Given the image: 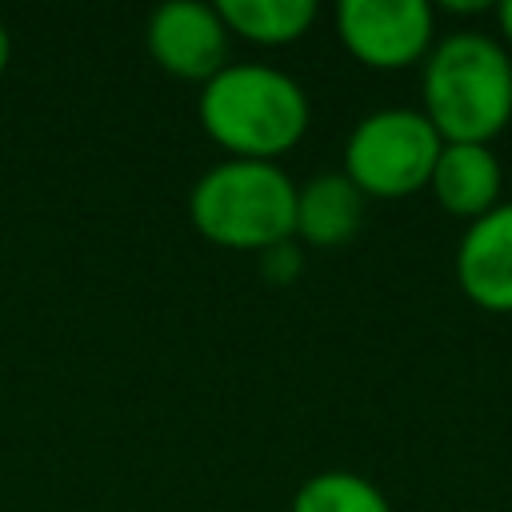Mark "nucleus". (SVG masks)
Instances as JSON below:
<instances>
[{
    "instance_id": "7ed1b4c3",
    "label": "nucleus",
    "mask_w": 512,
    "mask_h": 512,
    "mask_svg": "<svg viewBox=\"0 0 512 512\" xmlns=\"http://www.w3.org/2000/svg\"><path fill=\"white\" fill-rule=\"evenodd\" d=\"M196 232L232 252L296 240V180L268 160H220L188 192Z\"/></svg>"
},
{
    "instance_id": "f8f14e48",
    "label": "nucleus",
    "mask_w": 512,
    "mask_h": 512,
    "mask_svg": "<svg viewBox=\"0 0 512 512\" xmlns=\"http://www.w3.org/2000/svg\"><path fill=\"white\" fill-rule=\"evenodd\" d=\"M300 268H304V248H300V240H284V244H272V248L260 252V272H264L272 284L296 280Z\"/></svg>"
},
{
    "instance_id": "423d86ee",
    "label": "nucleus",
    "mask_w": 512,
    "mask_h": 512,
    "mask_svg": "<svg viewBox=\"0 0 512 512\" xmlns=\"http://www.w3.org/2000/svg\"><path fill=\"white\" fill-rule=\"evenodd\" d=\"M228 28L216 4L204 0H168L148 12L144 48L152 64L176 80L208 84L220 68H228Z\"/></svg>"
},
{
    "instance_id": "39448f33",
    "label": "nucleus",
    "mask_w": 512,
    "mask_h": 512,
    "mask_svg": "<svg viewBox=\"0 0 512 512\" xmlns=\"http://www.w3.org/2000/svg\"><path fill=\"white\" fill-rule=\"evenodd\" d=\"M336 36L352 60L376 72L424 64L436 44V12L424 0H340Z\"/></svg>"
},
{
    "instance_id": "0eeeda50",
    "label": "nucleus",
    "mask_w": 512,
    "mask_h": 512,
    "mask_svg": "<svg viewBox=\"0 0 512 512\" xmlns=\"http://www.w3.org/2000/svg\"><path fill=\"white\" fill-rule=\"evenodd\" d=\"M456 284L484 312H512V200L472 220L456 244Z\"/></svg>"
},
{
    "instance_id": "ddd939ff",
    "label": "nucleus",
    "mask_w": 512,
    "mask_h": 512,
    "mask_svg": "<svg viewBox=\"0 0 512 512\" xmlns=\"http://www.w3.org/2000/svg\"><path fill=\"white\" fill-rule=\"evenodd\" d=\"M492 12H496V28H500V44H504V48H512V0H504V4H496Z\"/></svg>"
},
{
    "instance_id": "f03ea898",
    "label": "nucleus",
    "mask_w": 512,
    "mask_h": 512,
    "mask_svg": "<svg viewBox=\"0 0 512 512\" xmlns=\"http://www.w3.org/2000/svg\"><path fill=\"white\" fill-rule=\"evenodd\" d=\"M196 116L204 136L228 152V160H268L288 156L308 124L312 104L296 76L272 64H228L208 84H200Z\"/></svg>"
},
{
    "instance_id": "6e6552de",
    "label": "nucleus",
    "mask_w": 512,
    "mask_h": 512,
    "mask_svg": "<svg viewBox=\"0 0 512 512\" xmlns=\"http://www.w3.org/2000/svg\"><path fill=\"white\" fill-rule=\"evenodd\" d=\"M428 188L448 216L472 224L500 204L504 172L492 144H444Z\"/></svg>"
},
{
    "instance_id": "20e7f679",
    "label": "nucleus",
    "mask_w": 512,
    "mask_h": 512,
    "mask_svg": "<svg viewBox=\"0 0 512 512\" xmlns=\"http://www.w3.org/2000/svg\"><path fill=\"white\" fill-rule=\"evenodd\" d=\"M444 140L420 108H376L344 140V176L364 200H404L428 188Z\"/></svg>"
},
{
    "instance_id": "9d476101",
    "label": "nucleus",
    "mask_w": 512,
    "mask_h": 512,
    "mask_svg": "<svg viewBox=\"0 0 512 512\" xmlns=\"http://www.w3.org/2000/svg\"><path fill=\"white\" fill-rule=\"evenodd\" d=\"M220 20L228 36L260 48H284L312 32L320 8L312 0H220Z\"/></svg>"
},
{
    "instance_id": "1a4fd4ad",
    "label": "nucleus",
    "mask_w": 512,
    "mask_h": 512,
    "mask_svg": "<svg viewBox=\"0 0 512 512\" xmlns=\"http://www.w3.org/2000/svg\"><path fill=\"white\" fill-rule=\"evenodd\" d=\"M364 196L344 172H320L296 184V240L308 248H340L360 232Z\"/></svg>"
},
{
    "instance_id": "9b49d317",
    "label": "nucleus",
    "mask_w": 512,
    "mask_h": 512,
    "mask_svg": "<svg viewBox=\"0 0 512 512\" xmlns=\"http://www.w3.org/2000/svg\"><path fill=\"white\" fill-rule=\"evenodd\" d=\"M288 512H392V504L368 476L348 468H328L296 488Z\"/></svg>"
},
{
    "instance_id": "f257e3e1",
    "label": "nucleus",
    "mask_w": 512,
    "mask_h": 512,
    "mask_svg": "<svg viewBox=\"0 0 512 512\" xmlns=\"http://www.w3.org/2000/svg\"><path fill=\"white\" fill-rule=\"evenodd\" d=\"M420 112L444 144H492L512 120V52L488 32H448L420 64Z\"/></svg>"
},
{
    "instance_id": "4468645a",
    "label": "nucleus",
    "mask_w": 512,
    "mask_h": 512,
    "mask_svg": "<svg viewBox=\"0 0 512 512\" xmlns=\"http://www.w3.org/2000/svg\"><path fill=\"white\" fill-rule=\"evenodd\" d=\"M8 60H12V36H8V24L0 20V76L8 72Z\"/></svg>"
}]
</instances>
